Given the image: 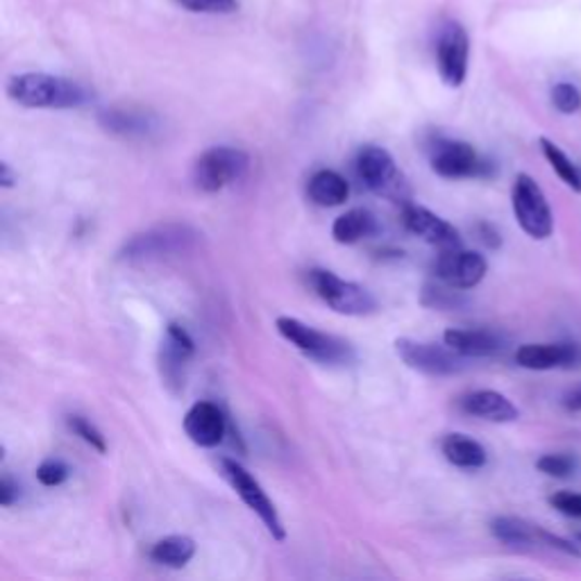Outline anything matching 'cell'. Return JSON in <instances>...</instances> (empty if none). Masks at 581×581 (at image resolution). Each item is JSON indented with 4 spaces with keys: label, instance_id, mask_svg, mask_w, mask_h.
I'll list each match as a JSON object with an SVG mask.
<instances>
[{
    "label": "cell",
    "instance_id": "1",
    "mask_svg": "<svg viewBox=\"0 0 581 581\" xmlns=\"http://www.w3.org/2000/svg\"><path fill=\"white\" fill-rule=\"evenodd\" d=\"M8 95L21 107L30 109H70L89 101V91L82 85L48 73H23L12 78Z\"/></svg>",
    "mask_w": 581,
    "mask_h": 581
},
{
    "label": "cell",
    "instance_id": "2",
    "mask_svg": "<svg viewBox=\"0 0 581 581\" xmlns=\"http://www.w3.org/2000/svg\"><path fill=\"white\" fill-rule=\"evenodd\" d=\"M275 327L290 346L298 348L305 357L325 363V366H348L354 361L352 346L334 334L321 332L290 317H280Z\"/></svg>",
    "mask_w": 581,
    "mask_h": 581
},
{
    "label": "cell",
    "instance_id": "3",
    "mask_svg": "<svg viewBox=\"0 0 581 581\" xmlns=\"http://www.w3.org/2000/svg\"><path fill=\"white\" fill-rule=\"evenodd\" d=\"M201 232L193 230L189 225L171 223V225H159L149 232L134 234L128 244L120 250V259L128 261H151V259H162V257H178L198 246Z\"/></svg>",
    "mask_w": 581,
    "mask_h": 581
},
{
    "label": "cell",
    "instance_id": "4",
    "mask_svg": "<svg viewBox=\"0 0 581 581\" xmlns=\"http://www.w3.org/2000/svg\"><path fill=\"white\" fill-rule=\"evenodd\" d=\"M357 173L377 196L393 203H409V182L391 153L382 145H363L357 155Z\"/></svg>",
    "mask_w": 581,
    "mask_h": 581
},
{
    "label": "cell",
    "instance_id": "5",
    "mask_svg": "<svg viewBox=\"0 0 581 581\" xmlns=\"http://www.w3.org/2000/svg\"><path fill=\"white\" fill-rule=\"evenodd\" d=\"M218 466H221V475L234 489V493L244 500V504L263 522L266 531H269L275 541H284L286 539L284 522L277 514L273 500L269 498V493L261 489V483L244 466H241L236 459L223 456L221 462H218Z\"/></svg>",
    "mask_w": 581,
    "mask_h": 581
},
{
    "label": "cell",
    "instance_id": "6",
    "mask_svg": "<svg viewBox=\"0 0 581 581\" xmlns=\"http://www.w3.org/2000/svg\"><path fill=\"white\" fill-rule=\"evenodd\" d=\"M309 282L317 290V296L336 313H344V317H371L379 307L369 288L338 277L332 271L313 269L309 273Z\"/></svg>",
    "mask_w": 581,
    "mask_h": 581
},
{
    "label": "cell",
    "instance_id": "7",
    "mask_svg": "<svg viewBox=\"0 0 581 581\" xmlns=\"http://www.w3.org/2000/svg\"><path fill=\"white\" fill-rule=\"evenodd\" d=\"M431 171L446 180H468L493 176V164L479 157V153L466 141L436 137L431 141Z\"/></svg>",
    "mask_w": 581,
    "mask_h": 581
},
{
    "label": "cell",
    "instance_id": "8",
    "mask_svg": "<svg viewBox=\"0 0 581 581\" xmlns=\"http://www.w3.org/2000/svg\"><path fill=\"white\" fill-rule=\"evenodd\" d=\"M250 155L230 149V145H214L205 151L193 166V182L205 193H218L238 182L248 173Z\"/></svg>",
    "mask_w": 581,
    "mask_h": 581
},
{
    "label": "cell",
    "instance_id": "9",
    "mask_svg": "<svg viewBox=\"0 0 581 581\" xmlns=\"http://www.w3.org/2000/svg\"><path fill=\"white\" fill-rule=\"evenodd\" d=\"M512 205H514L516 221L527 236L537 241H545L552 236L554 214H552V207L545 198L543 189L539 186L534 178L527 173H520L516 178L514 189H512Z\"/></svg>",
    "mask_w": 581,
    "mask_h": 581
},
{
    "label": "cell",
    "instance_id": "10",
    "mask_svg": "<svg viewBox=\"0 0 581 581\" xmlns=\"http://www.w3.org/2000/svg\"><path fill=\"white\" fill-rule=\"evenodd\" d=\"M470 62V39L462 23L448 21L436 37V68L441 80L456 89L466 82Z\"/></svg>",
    "mask_w": 581,
    "mask_h": 581
},
{
    "label": "cell",
    "instance_id": "11",
    "mask_svg": "<svg viewBox=\"0 0 581 581\" xmlns=\"http://www.w3.org/2000/svg\"><path fill=\"white\" fill-rule=\"evenodd\" d=\"M396 352L411 371H418V373L434 375V377L459 375L468 366L466 363L468 357L459 354L450 346L411 341V338H398Z\"/></svg>",
    "mask_w": 581,
    "mask_h": 581
},
{
    "label": "cell",
    "instance_id": "12",
    "mask_svg": "<svg viewBox=\"0 0 581 581\" xmlns=\"http://www.w3.org/2000/svg\"><path fill=\"white\" fill-rule=\"evenodd\" d=\"M434 273L443 286H452L456 290L475 288L489 273V261L483 255L464 248L443 250L436 259Z\"/></svg>",
    "mask_w": 581,
    "mask_h": 581
},
{
    "label": "cell",
    "instance_id": "13",
    "mask_svg": "<svg viewBox=\"0 0 581 581\" xmlns=\"http://www.w3.org/2000/svg\"><path fill=\"white\" fill-rule=\"evenodd\" d=\"M402 221L411 234L423 238L425 244H429V246H436L441 250L462 248V238H459L456 228L452 223H448L446 218H441L439 214L429 211L427 207L406 203L404 211H402Z\"/></svg>",
    "mask_w": 581,
    "mask_h": 581
},
{
    "label": "cell",
    "instance_id": "14",
    "mask_svg": "<svg viewBox=\"0 0 581 581\" xmlns=\"http://www.w3.org/2000/svg\"><path fill=\"white\" fill-rule=\"evenodd\" d=\"M184 431L201 448H218L230 431V423L221 406L214 402H196L184 416Z\"/></svg>",
    "mask_w": 581,
    "mask_h": 581
},
{
    "label": "cell",
    "instance_id": "15",
    "mask_svg": "<svg viewBox=\"0 0 581 581\" xmlns=\"http://www.w3.org/2000/svg\"><path fill=\"white\" fill-rule=\"evenodd\" d=\"M581 359L574 344H527L516 350V363L527 371H554Z\"/></svg>",
    "mask_w": 581,
    "mask_h": 581
},
{
    "label": "cell",
    "instance_id": "16",
    "mask_svg": "<svg viewBox=\"0 0 581 581\" xmlns=\"http://www.w3.org/2000/svg\"><path fill=\"white\" fill-rule=\"evenodd\" d=\"M193 350H196V344H193L189 332L178 323L168 325L162 344V375L168 384H184V366Z\"/></svg>",
    "mask_w": 581,
    "mask_h": 581
},
{
    "label": "cell",
    "instance_id": "17",
    "mask_svg": "<svg viewBox=\"0 0 581 581\" xmlns=\"http://www.w3.org/2000/svg\"><path fill=\"white\" fill-rule=\"evenodd\" d=\"M462 406L466 414L491 421V423H514L518 421L520 411L518 406L508 400L506 396L498 393V391H473L462 400Z\"/></svg>",
    "mask_w": 581,
    "mask_h": 581
},
{
    "label": "cell",
    "instance_id": "18",
    "mask_svg": "<svg viewBox=\"0 0 581 581\" xmlns=\"http://www.w3.org/2000/svg\"><path fill=\"white\" fill-rule=\"evenodd\" d=\"M446 346L464 354L468 359L475 357H493L502 352V338L487 330H448L443 334Z\"/></svg>",
    "mask_w": 581,
    "mask_h": 581
},
{
    "label": "cell",
    "instance_id": "19",
    "mask_svg": "<svg viewBox=\"0 0 581 581\" xmlns=\"http://www.w3.org/2000/svg\"><path fill=\"white\" fill-rule=\"evenodd\" d=\"M307 196L319 207H338L350 198V184L341 173L323 168V171H317L311 176Z\"/></svg>",
    "mask_w": 581,
    "mask_h": 581
},
{
    "label": "cell",
    "instance_id": "20",
    "mask_svg": "<svg viewBox=\"0 0 581 581\" xmlns=\"http://www.w3.org/2000/svg\"><path fill=\"white\" fill-rule=\"evenodd\" d=\"M441 450L448 462L456 468L477 470L489 462V454L483 450V446L466 434H448L441 443Z\"/></svg>",
    "mask_w": 581,
    "mask_h": 581
},
{
    "label": "cell",
    "instance_id": "21",
    "mask_svg": "<svg viewBox=\"0 0 581 581\" xmlns=\"http://www.w3.org/2000/svg\"><path fill=\"white\" fill-rule=\"evenodd\" d=\"M101 124L105 130L124 137H145L157 128L155 116H151L149 112L120 109V107L105 109L101 114Z\"/></svg>",
    "mask_w": 581,
    "mask_h": 581
},
{
    "label": "cell",
    "instance_id": "22",
    "mask_svg": "<svg viewBox=\"0 0 581 581\" xmlns=\"http://www.w3.org/2000/svg\"><path fill=\"white\" fill-rule=\"evenodd\" d=\"M375 232H377L375 216L369 209H361V207L341 214L332 225V236L336 244H341V246L359 244V241L373 236Z\"/></svg>",
    "mask_w": 581,
    "mask_h": 581
},
{
    "label": "cell",
    "instance_id": "23",
    "mask_svg": "<svg viewBox=\"0 0 581 581\" xmlns=\"http://www.w3.org/2000/svg\"><path fill=\"white\" fill-rule=\"evenodd\" d=\"M491 534L504 545H541L543 529L522 518L500 516L491 522Z\"/></svg>",
    "mask_w": 581,
    "mask_h": 581
},
{
    "label": "cell",
    "instance_id": "24",
    "mask_svg": "<svg viewBox=\"0 0 581 581\" xmlns=\"http://www.w3.org/2000/svg\"><path fill=\"white\" fill-rule=\"evenodd\" d=\"M196 541L191 537H166L151 547V559L166 568H184L196 556Z\"/></svg>",
    "mask_w": 581,
    "mask_h": 581
},
{
    "label": "cell",
    "instance_id": "25",
    "mask_svg": "<svg viewBox=\"0 0 581 581\" xmlns=\"http://www.w3.org/2000/svg\"><path fill=\"white\" fill-rule=\"evenodd\" d=\"M541 143V151H543V157L550 162L552 166V171L559 176L572 191L581 193V171H579V166L559 149V145H556L554 141L541 137L539 139Z\"/></svg>",
    "mask_w": 581,
    "mask_h": 581
},
{
    "label": "cell",
    "instance_id": "26",
    "mask_svg": "<svg viewBox=\"0 0 581 581\" xmlns=\"http://www.w3.org/2000/svg\"><path fill=\"white\" fill-rule=\"evenodd\" d=\"M579 462L574 456L570 454H543L539 462H537V468L547 475V477H556V479H566L570 477L574 470H577Z\"/></svg>",
    "mask_w": 581,
    "mask_h": 581
},
{
    "label": "cell",
    "instance_id": "27",
    "mask_svg": "<svg viewBox=\"0 0 581 581\" xmlns=\"http://www.w3.org/2000/svg\"><path fill=\"white\" fill-rule=\"evenodd\" d=\"M68 427H70V431L73 434H76V436H80V439L85 441V443H89L95 452H101V454H105L107 452V443H105V436L99 431V427H95V425H91L85 416H68Z\"/></svg>",
    "mask_w": 581,
    "mask_h": 581
},
{
    "label": "cell",
    "instance_id": "28",
    "mask_svg": "<svg viewBox=\"0 0 581 581\" xmlns=\"http://www.w3.org/2000/svg\"><path fill=\"white\" fill-rule=\"evenodd\" d=\"M68 477H70V468L62 462V459H46V462H41L37 468L39 483L48 489L62 487L64 481H68Z\"/></svg>",
    "mask_w": 581,
    "mask_h": 581
},
{
    "label": "cell",
    "instance_id": "29",
    "mask_svg": "<svg viewBox=\"0 0 581 581\" xmlns=\"http://www.w3.org/2000/svg\"><path fill=\"white\" fill-rule=\"evenodd\" d=\"M552 105L561 114H574L581 109V93L570 82H559L552 89Z\"/></svg>",
    "mask_w": 581,
    "mask_h": 581
},
{
    "label": "cell",
    "instance_id": "30",
    "mask_svg": "<svg viewBox=\"0 0 581 581\" xmlns=\"http://www.w3.org/2000/svg\"><path fill=\"white\" fill-rule=\"evenodd\" d=\"M176 3L193 14H232L238 0H176Z\"/></svg>",
    "mask_w": 581,
    "mask_h": 581
},
{
    "label": "cell",
    "instance_id": "31",
    "mask_svg": "<svg viewBox=\"0 0 581 581\" xmlns=\"http://www.w3.org/2000/svg\"><path fill=\"white\" fill-rule=\"evenodd\" d=\"M456 294H459V290L452 288V286H448V288H443V286H425L423 305L436 307V309H450V307H456L459 302H462L456 298Z\"/></svg>",
    "mask_w": 581,
    "mask_h": 581
},
{
    "label": "cell",
    "instance_id": "32",
    "mask_svg": "<svg viewBox=\"0 0 581 581\" xmlns=\"http://www.w3.org/2000/svg\"><path fill=\"white\" fill-rule=\"evenodd\" d=\"M550 504L556 508V512L570 516V518H581V493L572 491H559L550 498Z\"/></svg>",
    "mask_w": 581,
    "mask_h": 581
},
{
    "label": "cell",
    "instance_id": "33",
    "mask_svg": "<svg viewBox=\"0 0 581 581\" xmlns=\"http://www.w3.org/2000/svg\"><path fill=\"white\" fill-rule=\"evenodd\" d=\"M21 498V489L18 483L5 473L3 479H0V504L3 506H14Z\"/></svg>",
    "mask_w": 581,
    "mask_h": 581
},
{
    "label": "cell",
    "instance_id": "34",
    "mask_svg": "<svg viewBox=\"0 0 581 581\" xmlns=\"http://www.w3.org/2000/svg\"><path fill=\"white\" fill-rule=\"evenodd\" d=\"M477 234H479V238H481L483 244H487L491 250H495V248L502 246V236H500V232H498L491 223H479V225H477Z\"/></svg>",
    "mask_w": 581,
    "mask_h": 581
},
{
    "label": "cell",
    "instance_id": "35",
    "mask_svg": "<svg viewBox=\"0 0 581 581\" xmlns=\"http://www.w3.org/2000/svg\"><path fill=\"white\" fill-rule=\"evenodd\" d=\"M561 402H564V409L570 411V414H579V411H581V384H577L574 389L566 391Z\"/></svg>",
    "mask_w": 581,
    "mask_h": 581
},
{
    "label": "cell",
    "instance_id": "36",
    "mask_svg": "<svg viewBox=\"0 0 581 581\" xmlns=\"http://www.w3.org/2000/svg\"><path fill=\"white\" fill-rule=\"evenodd\" d=\"M16 182H18V173L12 171L10 162H0V184H3L5 189H12Z\"/></svg>",
    "mask_w": 581,
    "mask_h": 581
},
{
    "label": "cell",
    "instance_id": "37",
    "mask_svg": "<svg viewBox=\"0 0 581 581\" xmlns=\"http://www.w3.org/2000/svg\"><path fill=\"white\" fill-rule=\"evenodd\" d=\"M577 541H579V543H581V531H579V534H577Z\"/></svg>",
    "mask_w": 581,
    "mask_h": 581
}]
</instances>
